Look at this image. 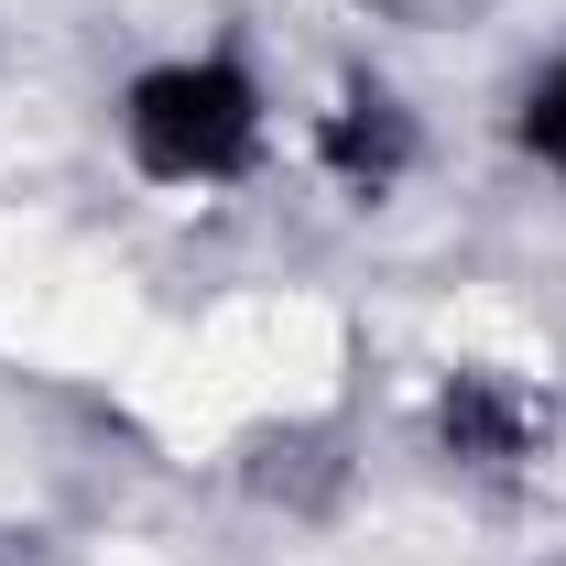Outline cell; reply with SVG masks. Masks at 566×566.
<instances>
[{"label": "cell", "instance_id": "6da1fadb", "mask_svg": "<svg viewBox=\"0 0 566 566\" xmlns=\"http://www.w3.org/2000/svg\"><path fill=\"white\" fill-rule=\"evenodd\" d=\"M120 142H132L142 175L164 186H218L251 164L262 142V87L229 66V55H186V66H153L120 109Z\"/></svg>", "mask_w": 566, "mask_h": 566}, {"label": "cell", "instance_id": "7a4b0ae2", "mask_svg": "<svg viewBox=\"0 0 566 566\" xmlns=\"http://www.w3.org/2000/svg\"><path fill=\"white\" fill-rule=\"evenodd\" d=\"M403 153H415V120H403L381 87L327 120V164H338V175H370V186H381V175H403Z\"/></svg>", "mask_w": 566, "mask_h": 566}, {"label": "cell", "instance_id": "3957f363", "mask_svg": "<svg viewBox=\"0 0 566 566\" xmlns=\"http://www.w3.org/2000/svg\"><path fill=\"white\" fill-rule=\"evenodd\" d=\"M447 436H458V447H512V436H523V415H512V403H501L491 381H458V392H447Z\"/></svg>", "mask_w": 566, "mask_h": 566}, {"label": "cell", "instance_id": "277c9868", "mask_svg": "<svg viewBox=\"0 0 566 566\" xmlns=\"http://www.w3.org/2000/svg\"><path fill=\"white\" fill-rule=\"evenodd\" d=\"M523 153H534V164H566V55L534 76V98H523Z\"/></svg>", "mask_w": 566, "mask_h": 566}]
</instances>
